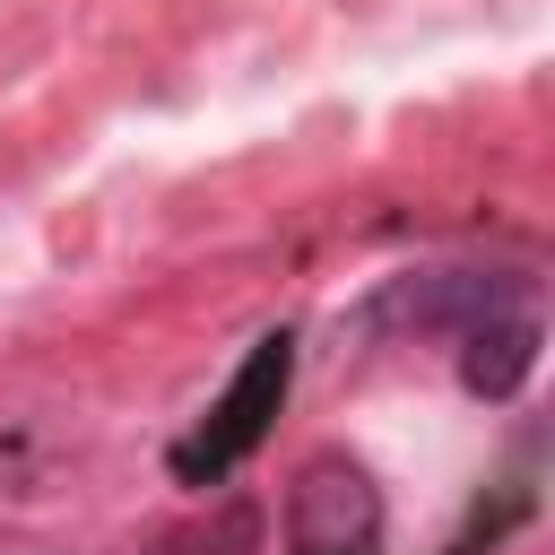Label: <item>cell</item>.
Masks as SVG:
<instances>
[{
    "instance_id": "cell-1",
    "label": "cell",
    "mask_w": 555,
    "mask_h": 555,
    "mask_svg": "<svg viewBox=\"0 0 555 555\" xmlns=\"http://www.w3.org/2000/svg\"><path fill=\"white\" fill-rule=\"evenodd\" d=\"M286 382H295V338H286V330L251 338V356L234 364V382H225V399L208 408V425H199L191 442H173V477H182V486L234 477V468L269 442V425H278V408H286Z\"/></svg>"
},
{
    "instance_id": "cell-2",
    "label": "cell",
    "mask_w": 555,
    "mask_h": 555,
    "mask_svg": "<svg viewBox=\"0 0 555 555\" xmlns=\"http://www.w3.org/2000/svg\"><path fill=\"white\" fill-rule=\"evenodd\" d=\"M286 538H295V555H373V538H382V494H373V477H364L356 460L321 451V460L295 477V494H286Z\"/></svg>"
},
{
    "instance_id": "cell-3",
    "label": "cell",
    "mask_w": 555,
    "mask_h": 555,
    "mask_svg": "<svg viewBox=\"0 0 555 555\" xmlns=\"http://www.w3.org/2000/svg\"><path fill=\"white\" fill-rule=\"evenodd\" d=\"M520 304V278H494V269H425L408 286H390L373 312L382 321H416V330H468L486 312H512Z\"/></svg>"
},
{
    "instance_id": "cell-4",
    "label": "cell",
    "mask_w": 555,
    "mask_h": 555,
    "mask_svg": "<svg viewBox=\"0 0 555 555\" xmlns=\"http://www.w3.org/2000/svg\"><path fill=\"white\" fill-rule=\"evenodd\" d=\"M529 364H538V321H529V304L486 312V321L460 330V390H468V399H512V390L529 382Z\"/></svg>"
}]
</instances>
